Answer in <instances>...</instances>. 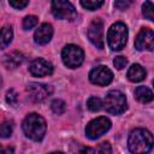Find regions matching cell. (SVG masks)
Wrapping results in <instances>:
<instances>
[{
  "mask_svg": "<svg viewBox=\"0 0 154 154\" xmlns=\"http://www.w3.org/2000/svg\"><path fill=\"white\" fill-rule=\"evenodd\" d=\"M6 101L11 106H16L17 105V102H18V95H17V93L13 89H10L7 91V94H6Z\"/></svg>",
  "mask_w": 154,
  "mask_h": 154,
  "instance_id": "24",
  "label": "cell"
},
{
  "mask_svg": "<svg viewBox=\"0 0 154 154\" xmlns=\"http://www.w3.org/2000/svg\"><path fill=\"white\" fill-rule=\"evenodd\" d=\"M77 154H95V150L93 148H90V147H82L77 152Z\"/></svg>",
  "mask_w": 154,
  "mask_h": 154,
  "instance_id": "29",
  "label": "cell"
},
{
  "mask_svg": "<svg viewBox=\"0 0 154 154\" xmlns=\"http://www.w3.org/2000/svg\"><path fill=\"white\" fill-rule=\"evenodd\" d=\"M23 60H24V55L20 52L14 51V52H11L4 57L2 64L6 69H16L23 63Z\"/></svg>",
  "mask_w": 154,
  "mask_h": 154,
  "instance_id": "14",
  "label": "cell"
},
{
  "mask_svg": "<svg viewBox=\"0 0 154 154\" xmlns=\"http://www.w3.org/2000/svg\"><path fill=\"white\" fill-rule=\"evenodd\" d=\"M0 154H14V152H13V148H11V147L4 148V147L0 144Z\"/></svg>",
  "mask_w": 154,
  "mask_h": 154,
  "instance_id": "30",
  "label": "cell"
},
{
  "mask_svg": "<svg viewBox=\"0 0 154 154\" xmlns=\"http://www.w3.org/2000/svg\"><path fill=\"white\" fill-rule=\"evenodd\" d=\"M128 26L122 23L117 22L111 25L107 32V42L108 47L112 51H120L125 47L128 41Z\"/></svg>",
  "mask_w": 154,
  "mask_h": 154,
  "instance_id": "3",
  "label": "cell"
},
{
  "mask_svg": "<svg viewBox=\"0 0 154 154\" xmlns=\"http://www.w3.org/2000/svg\"><path fill=\"white\" fill-rule=\"evenodd\" d=\"M135 48L137 51H153L154 32L148 28L141 29L135 38Z\"/></svg>",
  "mask_w": 154,
  "mask_h": 154,
  "instance_id": "11",
  "label": "cell"
},
{
  "mask_svg": "<svg viewBox=\"0 0 154 154\" xmlns=\"http://www.w3.org/2000/svg\"><path fill=\"white\" fill-rule=\"evenodd\" d=\"M8 4H10V6H12L17 10H22L29 5V1H8Z\"/></svg>",
  "mask_w": 154,
  "mask_h": 154,
  "instance_id": "27",
  "label": "cell"
},
{
  "mask_svg": "<svg viewBox=\"0 0 154 154\" xmlns=\"http://www.w3.org/2000/svg\"><path fill=\"white\" fill-rule=\"evenodd\" d=\"M113 64H114V66H116L118 70H122V69H124V67L128 65V59H126L125 57H123V55H119V57H116V58H114Z\"/></svg>",
  "mask_w": 154,
  "mask_h": 154,
  "instance_id": "25",
  "label": "cell"
},
{
  "mask_svg": "<svg viewBox=\"0 0 154 154\" xmlns=\"http://www.w3.org/2000/svg\"><path fill=\"white\" fill-rule=\"evenodd\" d=\"M29 71L35 77H45L53 73V65L46 59L37 58L30 63Z\"/></svg>",
  "mask_w": 154,
  "mask_h": 154,
  "instance_id": "12",
  "label": "cell"
},
{
  "mask_svg": "<svg viewBox=\"0 0 154 154\" xmlns=\"http://www.w3.org/2000/svg\"><path fill=\"white\" fill-rule=\"evenodd\" d=\"M142 13L148 20H154V12H153V2L146 1L142 6Z\"/></svg>",
  "mask_w": 154,
  "mask_h": 154,
  "instance_id": "21",
  "label": "cell"
},
{
  "mask_svg": "<svg viewBox=\"0 0 154 154\" xmlns=\"http://www.w3.org/2000/svg\"><path fill=\"white\" fill-rule=\"evenodd\" d=\"M38 23V18L36 16H26L23 19V28L24 30H30L34 26H36Z\"/></svg>",
  "mask_w": 154,
  "mask_h": 154,
  "instance_id": "23",
  "label": "cell"
},
{
  "mask_svg": "<svg viewBox=\"0 0 154 154\" xmlns=\"http://www.w3.org/2000/svg\"><path fill=\"white\" fill-rule=\"evenodd\" d=\"M79 4H81L85 10L95 11V10H97L99 7H101V6L103 5V1H102V0H100V1H91V0H87V1H84V0H82Z\"/></svg>",
  "mask_w": 154,
  "mask_h": 154,
  "instance_id": "22",
  "label": "cell"
},
{
  "mask_svg": "<svg viewBox=\"0 0 154 154\" xmlns=\"http://www.w3.org/2000/svg\"><path fill=\"white\" fill-rule=\"evenodd\" d=\"M13 37V30L11 25H5L0 29V51L6 48Z\"/></svg>",
  "mask_w": 154,
  "mask_h": 154,
  "instance_id": "16",
  "label": "cell"
},
{
  "mask_svg": "<svg viewBox=\"0 0 154 154\" xmlns=\"http://www.w3.org/2000/svg\"><path fill=\"white\" fill-rule=\"evenodd\" d=\"M51 108L55 114H63L65 112V109H66V103L60 99H55V100L52 101Z\"/></svg>",
  "mask_w": 154,
  "mask_h": 154,
  "instance_id": "19",
  "label": "cell"
},
{
  "mask_svg": "<svg viewBox=\"0 0 154 154\" xmlns=\"http://www.w3.org/2000/svg\"><path fill=\"white\" fill-rule=\"evenodd\" d=\"M88 38L90 42L99 49H102L105 46L103 41V23L100 18H95L91 20L88 28Z\"/></svg>",
  "mask_w": 154,
  "mask_h": 154,
  "instance_id": "8",
  "label": "cell"
},
{
  "mask_svg": "<svg viewBox=\"0 0 154 154\" xmlns=\"http://www.w3.org/2000/svg\"><path fill=\"white\" fill-rule=\"evenodd\" d=\"M130 5H131V1H129V0H128V1H116V2H114V6H116L118 10H122V11H123V10H126Z\"/></svg>",
  "mask_w": 154,
  "mask_h": 154,
  "instance_id": "28",
  "label": "cell"
},
{
  "mask_svg": "<svg viewBox=\"0 0 154 154\" xmlns=\"http://www.w3.org/2000/svg\"><path fill=\"white\" fill-rule=\"evenodd\" d=\"M111 125H112L111 120L106 117L95 118L88 123V125L85 128V135L90 140H96V138L101 137L103 134H106L109 130Z\"/></svg>",
  "mask_w": 154,
  "mask_h": 154,
  "instance_id": "7",
  "label": "cell"
},
{
  "mask_svg": "<svg viewBox=\"0 0 154 154\" xmlns=\"http://www.w3.org/2000/svg\"><path fill=\"white\" fill-rule=\"evenodd\" d=\"M146 70L140 65V64H134L130 66V69L128 70V73H126V77L129 78V81L131 82H141L146 78Z\"/></svg>",
  "mask_w": 154,
  "mask_h": 154,
  "instance_id": "15",
  "label": "cell"
},
{
  "mask_svg": "<svg viewBox=\"0 0 154 154\" xmlns=\"http://www.w3.org/2000/svg\"><path fill=\"white\" fill-rule=\"evenodd\" d=\"M135 97L140 102L147 103V102H150L153 100V93L149 88H147L144 85H140L135 89Z\"/></svg>",
  "mask_w": 154,
  "mask_h": 154,
  "instance_id": "17",
  "label": "cell"
},
{
  "mask_svg": "<svg viewBox=\"0 0 154 154\" xmlns=\"http://www.w3.org/2000/svg\"><path fill=\"white\" fill-rule=\"evenodd\" d=\"M23 131L26 137H29L32 141H41L46 134V120L37 113H30L28 114L22 124Z\"/></svg>",
  "mask_w": 154,
  "mask_h": 154,
  "instance_id": "2",
  "label": "cell"
},
{
  "mask_svg": "<svg viewBox=\"0 0 154 154\" xmlns=\"http://www.w3.org/2000/svg\"><path fill=\"white\" fill-rule=\"evenodd\" d=\"M0 84H1V78H0Z\"/></svg>",
  "mask_w": 154,
  "mask_h": 154,
  "instance_id": "32",
  "label": "cell"
},
{
  "mask_svg": "<svg viewBox=\"0 0 154 154\" xmlns=\"http://www.w3.org/2000/svg\"><path fill=\"white\" fill-rule=\"evenodd\" d=\"M49 154H65L63 152H53V153H49Z\"/></svg>",
  "mask_w": 154,
  "mask_h": 154,
  "instance_id": "31",
  "label": "cell"
},
{
  "mask_svg": "<svg viewBox=\"0 0 154 154\" xmlns=\"http://www.w3.org/2000/svg\"><path fill=\"white\" fill-rule=\"evenodd\" d=\"M103 103H102V100L100 97H96V96H91L88 99L87 101V107L91 111V112H99L101 108H102Z\"/></svg>",
  "mask_w": 154,
  "mask_h": 154,
  "instance_id": "18",
  "label": "cell"
},
{
  "mask_svg": "<svg viewBox=\"0 0 154 154\" xmlns=\"http://www.w3.org/2000/svg\"><path fill=\"white\" fill-rule=\"evenodd\" d=\"M52 13L55 18L58 19H64V20H75L77 18V12L75 6L64 0H54L52 1Z\"/></svg>",
  "mask_w": 154,
  "mask_h": 154,
  "instance_id": "6",
  "label": "cell"
},
{
  "mask_svg": "<svg viewBox=\"0 0 154 154\" xmlns=\"http://www.w3.org/2000/svg\"><path fill=\"white\" fill-rule=\"evenodd\" d=\"M12 131H13L12 123H10V122H2L0 124V137L1 138L10 137L12 135Z\"/></svg>",
  "mask_w": 154,
  "mask_h": 154,
  "instance_id": "20",
  "label": "cell"
},
{
  "mask_svg": "<svg viewBox=\"0 0 154 154\" xmlns=\"http://www.w3.org/2000/svg\"><path fill=\"white\" fill-rule=\"evenodd\" d=\"M26 93L34 102H42L53 93V88L47 84L31 82L26 85Z\"/></svg>",
  "mask_w": 154,
  "mask_h": 154,
  "instance_id": "9",
  "label": "cell"
},
{
  "mask_svg": "<svg viewBox=\"0 0 154 154\" xmlns=\"http://www.w3.org/2000/svg\"><path fill=\"white\" fill-rule=\"evenodd\" d=\"M99 154H112V147L109 142L105 141L99 146Z\"/></svg>",
  "mask_w": 154,
  "mask_h": 154,
  "instance_id": "26",
  "label": "cell"
},
{
  "mask_svg": "<svg viewBox=\"0 0 154 154\" xmlns=\"http://www.w3.org/2000/svg\"><path fill=\"white\" fill-rule=\"evenodd\" d=\"M53 36V26L49 23H42L34 34V41L37 45H47Z\"/></svg>",
  "mask_w": 154,
  "mask_h": 154,
  "instance_id": "13",
  "label": "cell"
},
{
  "mask_svg": "<svg viewBox=\"0 0 154 154\" xmlns=\"http://www.w3.org/2000/svg\"><path fill=\"white\" fill-rule=\"evenodd\" d=\"M61 58L65 66L70 69H76L82 65L84 60V52L81 47L76 45H66L61 51Z\"/></svg>",
  "mask_w": 154,
  "mask_h": 154,
  "instance_id": "5",
  "label": "cell"
},
{
  "mask_svg": "<svg viewBox=\"0 0 154 154\" xmlns=\"http://www.w3.org/2000/svg\"><path fill=\"white\" fill-rule=\"evenodd\" d=\"M129 150L132 154H148L153 148V135L147 129H134L128 140Z\"/></svg>",
  "mask_w": 154,
  "mask_h": 154,
  "instance_id": "1",
  "label": "cell"
},
{
  "mask_svg": "<svg viewBox=\"0 0 154 154\" xmlns=\"http://www.w3.org/2000/svg\"><path fill=\"white\" fill-rule=\"evenodd\" d=\"M106 111L111 114H122L128 108V102L125 95L119 90H111L105 97V101L102 102Z\"/></svg>",
  "mask_w": 154,
  "mask_h": 154,
  "instance_id": "4",
  "label": "cell"
},
{
  "mask_svg": "<svg viewBox=\"0 0 154 154\" xmlns=\"http://www.w3.org/2000/svg\"><path fill=\"white\" fill-rule=\"evenodd\" d=\"M89 79L91 83L97 85H107L113 81V72L103 65L94 67L89 73Z\"/></svg>",
  "mask_w": 154,
  "mask_h": 154,
  "instance_id": "10",
  "label": "cell"
}]
</instances>
